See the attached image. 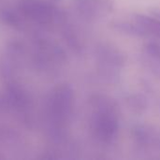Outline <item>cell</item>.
<instances>
[{
    "label": "cell",
    "instance_id": "cell-7",
    "mask_svg": "<svg viewBox=\"0 0 160 160\" xmlns=\"http://www.w3.org/2000/svg\"><path fill=\"white\" fill-rule=\"evenodd\" d=\"M133 20L146 32L147 35H151L160 39V20L144 14H135Z\"/></svg>",
    "mask_w": 160,
    "mask_h": 160
},
{
    "label": "cell",
    "instance_id": "cell-9",
    "mask_svg": "<svg viewBox=\"0 0 160 160\" xmlns=\"http://www.w3.org/2000/svg\"><path fill=\"white\" fill-rule=\"evenodd\" d=\"M145 52L152 59L160 62V44L158 42H148L145 45Z\"/></svg>",
    "mask_w": 160,
    "mask_h": 160
},
{
    "label": "cell",
    "instance_id": "cell-10",
    "mask_svg": "<svg viewBox=\"0 0 160 160\" xmlns=\"http://www.w3.org/2000/svg\"><path fill=\"white\" fill-rule=\"evenodd\" d=\"M128 101H129V104L132 105L133 109H135L137 111H139L140 109H143L144 105H145L144 98H142L140 96H134V97L130 98Z\"/></svg>",
    "mask_w": 160,
    "mask_h": 160
},
{
    "label": "cell",
    "instance_id": "cell-1",
    "mask_svg": "<svg viewBox=\"0 0 160 160\" xmlns=\"http://www.w3.org/2000/svg\"><path fill=\"white\" fill-rule=\"evenodd\" d=\"M92 112L89 128L93 139L103 145H109L116 140L120 121L115 101L105 95H96L91 99Z\"/></svg>",
    "mask_w": 160,
    "mask_h": 160
},
{
    "label": "cell",
    "instance_id": "cell-2",
    "mask_svg": "<svg viewBox=\"0 0 160 160\" xmlns=\"http://www.w3.org/2000/svg\"><path fill=\"white\" fill-rule=\"evenodd\" d=\"M74 100V93L69 85H61L54 90L50 100V112L53 120L62 124L69 117Z\"/></svg>",
    "mask_w": 160,
    "mask_h": 160
},
{
    "label": "cell",
    "instance_id": "cell-5",
    "mask_svg": "<svg viewBox=\"0 0 160 160\" xmlns=\"http://www.w3.org/2000/svg\"><path fill=\"white\" fill-rule=\"evenodd\" d=\"M131 136L135 143L142 149H159L160 131L149 126L137 125L132 128Z\"/></svg>",
    "mask_w": 160,
    "mask_h": 160
},
{
    "label": "cell",
    "instance_id": "cell-3",
    "mask_svg": "<svg viewBox=\"0 0 160 160\" xmlns=\"http://www.w3.org/2000/svg\"><path fill=\"white\" fill-rule=\"evenodd\" d=\"M125 55L113 45L102 43L97 48V61L102 70L109 74H115L125 63Z\"/></svg>",
    "mask_w": 160,
    "mask_h": 160
},
{
    "label": "cell",
    "instance_id": "cell-6",
    "mask_svg": "<svg viewBox=\"0 0 160 160\" xmlns=\"http://www.w3.org/2000/svg\"><path fill=\"white\" fill-rule=\"evenodd\" d=\"M22 7L28 16L40 22L50 21L53 14V10L50 6L37 0H24Z\"/></svg>",
    "mask_w": 160,
    "mask_h": 160
},
{
    "label": "cell",
    "instance_id": "cell-11",
    "mask_svg": "<svg viewBox=\"0 0 160 160\" xmlns=\"http://www.w3.org/2000/svg\"><path fill=\"white\" fill-rule=\"evenodd\" d=\"M148 12L151 16L160 20V8L159 7H151L148 8Z\"/></svg>",
    "mask_w": 160,
    "mask_h": 160
},
{
    "label": "cell",
    "instance_id": "cell-8",
    "mask_svg": "<svg viewBox=\"0 0 160 160\" xmlns=\"http://www.w3.org/2000/svg\"><path fill=\"white\" fill-rule=\"evenodd\" d=\"M112 28L120 32L124 35L135 37V38H142L147 36L146 32L133 20V22L127 21H116L112 23Z\"/></svg>",
    "mask_w": 160,
    "mask_h": 160
},
{
    "label": "cell",
    "instance_id": "cell-4",
    "mask_svg": "<svg viewBox=\"0 0 160 160\" xmlns=\"http://www.w3.org/2000/svg\"><path fill=\"white\" fill-rule=\"evenodd\" d=\"M77 11L83 18L98 20L112 12V0H74Z\"/></svg>",
    "mask_w": 160,
    "mask_h": 160
}]
</instances>
